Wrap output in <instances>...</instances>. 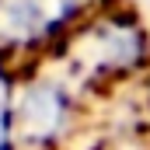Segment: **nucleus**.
<instances>
[{"mask_svg":"<svg viewBox=\"0 0 150 150\" xmlns=\"http://www.w3.org/2000/svg\"><path fill=\"white\" fill-rule=\"evenodd\" d=\"M59 115H63V101H59L52 91H32V94L25 98V129H28L32 136L52 133L56 122H59Z\"/></svg>","mask_w":150,"mask_h":150,"instance_id":"obj_1","label":"nucleus"}]
</instances>
